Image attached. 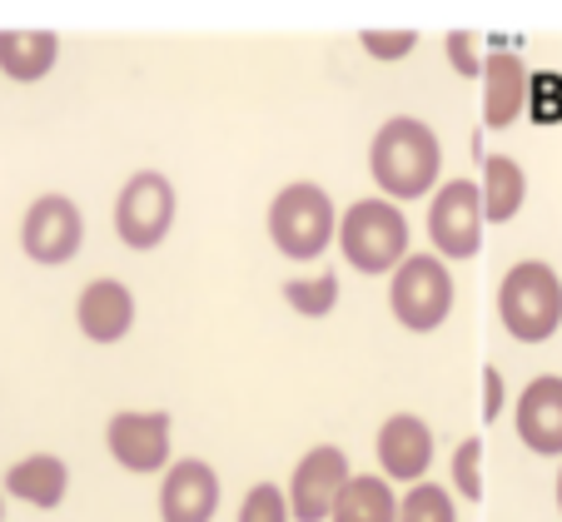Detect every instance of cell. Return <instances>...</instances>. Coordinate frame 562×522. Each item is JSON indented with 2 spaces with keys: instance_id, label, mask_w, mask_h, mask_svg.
Segmentation results:
<instances>
[{
  "instance_id": "cell-24",
  "label": "cell",
  "mask_w": 562,
  "mask_h": 522,
  "mask_svg": "<svg viewBox=\"0 0 562 522\" xmlns=\"http://www.w3.org/2000/svg\"><path fill=\"white\" fill-rule=\"evenodd\" d=\"M359 50L379 65H398L418 50V31H359Z\"/></svg>"
},
{
  "instance_id": "cell-12",
  "label": "cell",
  "mask_w": 562,
  "mask_h": 522,
  "mask_svg": "<svg viewBox=\"0 0 562 522\" xmlns=\"http://www.w3.org/2000/svg\"><path fill=\"white\" fill-rule=\"evenodd\" d=\"M220 473L204 458H180L159 478V522H214L220 512Z\"/></svg>"
},
{
  "instance_id": "cell-14",
  "label": "cell",
  "mask_w": 562,
  "mask_h": 522,
  "mask_svg": "<svg viewBox=\"0 0 562 522\" xmlns=\"http://www.w3.org/2000/svg\"><path fill=\"white\" fill-rule=\"evenodd\" d=\"M518 438L538 458H562V378L558 373H538L518 394Z\"/></svg>"
},
{
  "instance_id": "cell-2",
  "label": "cell",
  "mask_w": 562,
  "mask_h": 522,
  "mask_svg": "<svg viewBox=\"0 0 562 522\" xmlns=\"http://www.w3.org/2000/svg\"><path fill=\"white\" fill-rule=\"evenodd\" d=\"M269 245L279 249L294 264H314L324 249L339 239V209H334V194L314 180H294L269 200L265 214Z\"/></svg>"
},
{
  "instance_id": "cell-26",
  "label": "cell",
  "mask_w": 562,
  "mask_h": 522,
  "mask_svg": "<svg viewBox=\"0 0 562 522\" xmlns=\"http://www.w3.org/2000/svg\"><path fill=\"white\" fill-rule=\"evenodd\" d=\"M508 408V378L498 363H483V423H498Z\"/></svg>"
},
{
  "instance_id": "cell-10",
  "label": "cell",
  "mask_w": 562,
  "mask_h": 522,
  "mask_svg": "<svg viewBox=\"0 0 562 522\" xmlns=\"http://www.w3.org/2000/svg\"><path fill=\"white\" fill-rule=\"evenodd\" d=\"M170 428L175 418L165 408H125L110 413L105 447L125 473H170Z\"/></svg>"
},
{
  "instance_id": "cell-27",
  "label": "cell",
  "mask_w": 562,
  "mask_h": 522,
  "mask_svg": "<svg viewBox=\"0 0 562 522\" xmlns=\"http://www.w3.org/2000/svg\"><path fill=\"white\" fill-rule=\"evenodd\" d=\"M558 512H562V468H558Z\"/></svg>"
},
{
  "instance_id": "cell-25",
  "label": "cell",
  "mask_w": 562,
  "mask_h": 522,
  "mask_svg": "<svg viewBox=\"0 0 562 522\" xmlns=\"http://www.w3.org/2000/svg\"><path fill=\"white\" fill-rule=\"evenodd\" d=\"M443 50H448V65H453L463 80H477V75H483V60H488V55H477V35L473 31H448Z\"/></svg>"
},
{
  "instance_id": "cell-20",
  "label": "cell",
  "mask_w": 562,
  "mask_h": 522,
  "mask_svg": "<svg viewBox=\"0 0 562 522\" xmlns=\"http://www.w3.org/2000/svg\"><path fill=\"white\" fill-rule=\"evenodd\" d=\"M284 304L299 314V319H329L339 309V294H344V279L334 269H318V274H299L279 284Z\"/></svg>"
},
{
  "instance_id": "cell-3",
  "label": "cell",
  "mask_w": 562,
  "mask_h": 522,
  "mask_svg": "<svg viewBox=\"0 0 562 522\" xmlns=\"http://www.w3.org/2000/svg\"><path fill=\"white\" fill-rule=\"evenodd\" d=\"M498 324L518 343H548L562 329V279L548 259H518L503 274Z\"/></svg>"
},
{
  "instance_id": "cell-19",
  "label": "cell",
  "mask_w": 562,
  "mask_h": 522,
  "mask_svg": "<svg viewBox=\"0 0 562 522\" xmlns=\"http://www.w3.org/2000/svg\"><path fill=\"white\" fill-rule=\"evenodd\" d=\"M329 522H398V492L383 473H353Z\"/></svg>"
},
{
  "instance_id": "cell-23",
  "label": "cell",
  "mask_w": 562,
  "mask_h": 522,
  "mask_svg": "<svg viewBox=\"0 0 562 522\" xmlns=\"http://www.w3.org/2000/svg\"><path fill=\"white\" fill-rule=\"evenodd\" d=\"M289 518H294L289 512V492L279 483H255L245 492V502H239V522H289Z\"/></svg>"
},
{
  "instance_id": "cell-16",
  "label": "cell",
  "mask_w": 562,
  "mask_h": 522,
  "mask_svg": "<svg viewBox=\"0 0 562 522\" xmlns=\"http://www.w3.org/2000/svg\"><path fill=\"white\" fill-rule=\"evenodd\" d=\"M5 492L41 512H55L70 492V463L55 458V453H31V458H15L5 468Z\"/></svg>"
},
{
  "instance_id": "cell-18",
  "label": "cell",
  "mask_w": 562,
  "mask_h": 522,
  "mask_svg": "<svg viewBox=\"0 0 562 522\" xmlns=\"http://www.w3.org/2000/svg\"><path fill=\"white\" fill-rule=\"evenodd\" d=\"M483 214L488 224H513L528 204V170L513 155H483Z\"/></svg>"
},
{
  "instance_id": "cell-15",
  "label": "cell",
  "mask_w": 562,
  "mask_h": 522,
  "mask_svg": "<svg viewBox=\"0 0 562 522\" xmlns=\"http://www.w3.org/2000/svg\"><path fill=\"white\" fill-rule=\"evenodd\" d=\"M528 110V65L513 50H493L483 60V125L508 129Z\"/></svg>"
},
{
  "instance_id": "cell-1",
  "label": "cell",
  "mask_w": 562,
  "mask_h": 522,
  "mask_svg": "<svg viewBox=\"0 0 562 522\" xmlns=\"http://www.w3.org/2000/svg\"><path fill=\"white\" fill-rule=\"evenodd\" d=\"M369 174L383 200H393V204L424 200L428 190H438V174H443L438 129L418 115L383 120L369 139Z\"/></svg>"
},
{
  "instance_id": "cell-28",
  "label": "cell",
  "mask_w": 562,
  "mask_h": 522,
  "mask_svg": "<svg viewBox=\"0 0 562 522\" xmlns=\"http://www.w3.org/2000/svg\"><path fill=\"white\" fill-rule=\"evenodd\" d=\"M0 522H5V502H0Z\"/></svg>"
},
{
  "instance_id": "cell-5",
  "label": "cell",
  "mask_w": 562,
  "mask_h": 522,
  "mask_svg": "<svg viewBox=\"0 0 562 522\" xmlns=\"http://www.w3.org/2000/svg\"><path fill=\"white\" fill-rule=\"evenodd\" d=\"M458 304L453 269L438 254H408L389 279V314L408 333H434L448 324Z\"/></svg>"
},
{
  "instance_id": "cell-21",
  "label": "cell",
  "mask_w": 562,
  "mask_h": 522,
  "mask_svg": "<svg viewBox=\"0 0 562 522\" xmlns=\"http://www.w3.org/2000/svg\"><path fill=\"white\" fill-rule=\"evenodd\" d=\"M398 522H458L453 492L438 488V483H418L398 498Z\"/></svg>"
},
{
  "instance_id": "cell-13",
  "label": "cell",
  "mask_w": 562,
  "mask_h": 522,
  "mask_svg": "<svg viewBox=\"0 0 562 522\" xmlns=\"http://www.w3.org/2000/svg\"><path fill=\"white\" fill-rule=\"evenodd\" d=\"M135 314H139L135 294L120 279H90L80 288V298H75V329L86 333L95 349H110V343L125 339L135 329Z\"/></svg>"
},
{
  "instance_id": "cell-9",
  "label": "cell",
  "mask_w": 562,
  "mask_h": 522,
  "mask_svg": "<svg viewBox=\"0 0 562 522\" xmlns=\"http://www.w3.org/2000/svg\"><path fill=\"white\" fill-rule=\"evenodd\" d=\"M353 468H349V453L339 443H318L308 447L304 458L294 463L289 473V512L294 522H329L334 508H339L344 488H349Z\"/></svg>"
},
{
  "instance_id": "cell-7",
  "label": "cell",
  "mask_w": 562,
  "mask_h": 522,
  "mask_svg": "<svg viewBox=\"0 0 562 522\" xmlns=\"http://www.w3.org/2000/svg\"><path fill=\"white\" fill-rule=\"evenodd\" d=\"M488 235V214H483V190L473 180H443L428 200V239L438 259H477Z\"/></svg>"
},
{
  "instance_id": "cell-4",
  "label": "cell",
  "mask_w": 562,
  "mask_h": 522,
  "mask_svg": "<svg viewBox=\"0 0 562 522\" xmlns=\"http://www.w3.org/2000/svg\"><path fill=\"white\" fill-rule=\"evenodd\" d=\"M339 249L349 259V269L359 274H389L408 259V219L404 209L383 194H369V200H353L349 209L339 214Z\"/></svg>"
},
{
  "instance_id": "cell-6",
  "label": "cell",
  "mask_w": 562,
  "mask_h": 522,
  "mask_svg": "<svg viewBox=\"0 0 562 522\" xmlns=\"http://www.w3.org/2000/svg\"><path fill=\"white\" fill-rule=\"evenodd\" d=\"M175 214H180V194H175V180L159 170H135L125 184H120L115 200V239L135 254H149L170 239Z\"/></svg>"
},
{
  "instance_id": "cell-11",
  "label": "cell",
  "mask_w": 562,
  "mask_h": 522,
  "mask_svg": "<svg viewBox=\"0 0 562 522\" xmlns=\"http://www.w3.org/2000/svg\"><path fill=\"white\" fill-rule=\"evenodd\" d=\"M373 453H379V468H383L389 483H408V488H418L424 473L434 468V428H428L418 413H389L383 428H379Z\"/></svg>"
},
{
  "instance_id": "cell-8",
  "label": "cell",
  "mask_w": 562,
  "mask_h": 522,
  "mask_svg": "<svg viewBox=\"0 0 562 522\" xmlns=\"http://www.w3.org/2000/svg\"><path fill=\"white\" fill-rule=\"evenodd\" d=\"M21 249H25V259L41 269L70 264V259L86 249V214H80V204L60 190L31 200V209H25V219H21Z\"/></svg>"
},
{
  "instance_id": "cell-22",
  "label": "cell",
  "mask_w": 562,
  "mask_h": 522,
  "mask_svg": "<svg viewBox=\"0 0 562 522\" xmlns=\"http://www.w3.org/2000/svg\"><path fill=\"white\" fill-rule=\"evenodd\" d=\"M453 488L463 502H483V438H463L453 447Z\"/></svg>"
},
{
  "instance_id": "cell-17",
  "label": "cell",
  "mask_w": 562,
  "mask_h": 522,
  "mask_svg": "<svg viewBox=\"0 0 562 522\" xmlns=\"http://www.w3.org/2000/svg\"><path fill=\"white\" fill-rule=\"evenodd\" d=\"M60 60L55 31H0V75L15 86H41Z\"/></svg>"
}]
</instances>
